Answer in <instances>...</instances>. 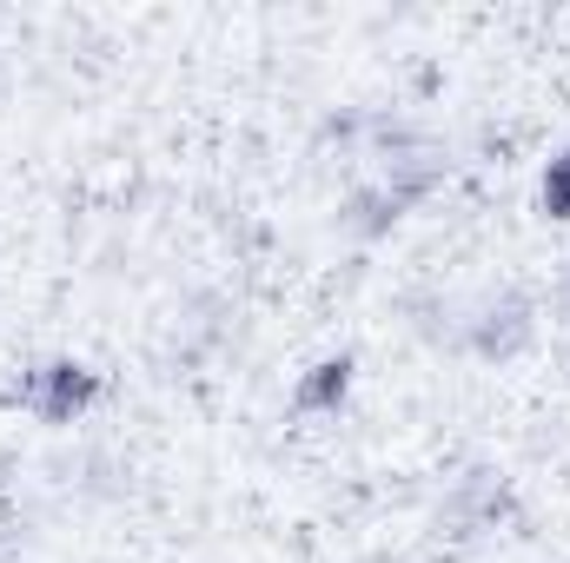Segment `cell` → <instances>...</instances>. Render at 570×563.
I'll return each instance as SVG.
<instances>
[{"mask_svg": "<svg viewBox=\"0 0 570 563\" xmlns=\"http://www.w3.org/2000/svg\"><path fill=\"white\" fill-rule=\"evenodd\" d=\"M444 338L458 345V352H471V358H484V365H504V358H518L531 338H538V305H531V292H518V285H498V292H478V298H464V305H444Z\"/></svg>", "mask_w": 570, "mask_h": 563, "instance_id": "cell-1", "label": "cell"}, {"mask_svg": "<svg viewBox=\"0 0 570 563\" xmlns=\"http://www.w3.org/2000/svg\"><path fill=\"white\" fill-rule=\"evenodd\" d=\"M27 418L40 424H80L94 405H100V372L94 365H80V358H47V365H33L13 392H7Z\"/></svg>", "mask_w": 570, "mask_h": 563, "instance_id": "cell-2", "label": "cell"}, {"mask_svg": "<svg viewBox=\"0 0 570 563\" xmlns=\"http://www.w3.org/2000/svg\"><path fill=\"white\" fill-rule=\"evenodd\" d=\"M504 504H511L504 477H498V471H471V477L444 497V517H451L458 537H478V531H491V524L504 517Z\"/></svg>", "mask_w": 570, "mask_h": 563, "instance_id": "cell-3", "label": "cell"}, {"mask_svg": "<svg viewBox=\"0 0 570 563\" xmlns=\"http://www.w3.org/2000/svg\"><path fill=\"white\" fill-rule=\"evenodd\" d=\"M405 213H412V206H405L385 179H365L358 192H345V206H338V233H352V239H385Z\"/></svg>", "mask_w": 570, "mask_h": 563, "instance_id": "cell-4", "label": "cell"}, {"mask_svg": "<svg viewBox=\"0 0 570 563\" xmlns=\"http://www.w3.org/2000/svg\"><path fill=\"white\" fill-rule=\"evenodd\" d=\"M345 392H352V358H345V352H338V358H318V365L292 385V418H338Z\"/></svg>", "mask_w": 570, "mask_h": 563, "instance_id": "cell-5", "label": "cell"}, {"mask_svg": "<svg viewBox=\"0 0 570 563\" xmlns=\"http://www.w3.org/2000/svg\"><path fill=\"white\" fill-rule=\"evenodd\" d=\"M538 206H544V219H570V146L544 166V186H538Z\"/></svg>", "mask_w": 570, "mask_h": 563, "instance_id": "cell-6", "label": "cell"}, {"mask_svg": "<svg viewBox=\"0 0 570 563\" xmlns=\"http://www.w3.org/2000/svg\"><path fill=\"white\" fill-rule=\"evenodd\" d=\"M564 312H570V279H564Z\"/></svg>", "mask_w": 570, "mask_h": 563, "instance_id": "cell-7", "label": "cell"}]
</instances>
